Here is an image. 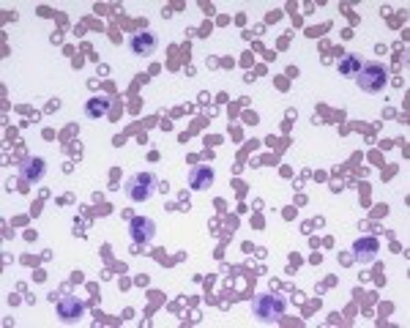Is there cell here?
Here are the masks:
<instances>
[{
	"mask_svg": "<svg viewBox=\"0 0 410 328\" xmlns=\"http://www.w3.org/2000/svg\"><path fill=\"white\" fill-rule=\"evenodd\" d=\"M156 47H159V39H156V33L151 30H140V33H134L131 39H128V50L131 55H143V58H148V55H154Z\"/></svg>",
	"mask_w": 410,
	"mask_h": 328,
	"instance_id": "5",
	"label": "cell"
},
{
	"mask_svg": "<svg viewBox=\"0 0 410 328\" xmlns=\"http://www.w3.org/2000/svg\"><path fill=\"white\" fill-rule=\"evenodd\" d=\"M82 315H85V303L79 301L77 296H63L58 301V317L63 323H77Z\"/></svg>",
	"mask_w": 410,
	"mask_h": 328,
	"instance_id": "7",
	"label": "cell"
},
{
	"mask_svg": "<svg viewBox=\"0 0 410 328\" xmlns=\"http://www.w3.org/2000/svg\"><path fill=\"white\" fill-rule=\"evenodd\" d=\"M213 183V170L211 167H205V164H197V167H192V173H189V186L192 189H208Z\"/></svg>",
	"mask_w": 410,
	"mask_h": 328,
	"instance_id": "9",
	"label": "cell"
},
{
	"mask_svg": "<svg viewBox=\"0 0 410 328\" xmlns=\"http://www.w3.org/2000/svg\"><path fill=\"white\" fill-rule=\"evenodd\" d=\"M381 252V244H378V238H372V235H364V238H356V244H353V257L359 260V263H372L375 257Z\"/></svg>",
	"mask_w": 410,
	"mask_h": 328,
	"instance_id": "8",
	"label": "cell"
},
{
	"mask_svg": "<svg viewBox=\"0 0 410 328\" xmlns=\"http://www.w3.org/2000/svg\"><path fill=\"white\" fill-rule=\"evenodd\" d=\"M356 79H359L361 91L378 93L385 85V79H388V72H385V66H381V63H361V72L356 74Z\"/></svg>",
	"mask_w": 410,
	"mask_h": 328,
	"instance_id": "3",
	"label": "cell"
},
{
	"mask_svg": "<svg viewBox=\"0 0 410 328\" xmlns=\"http://www.w3.org/2000/svg\"><path fill=\"white\" fill-rule=\"evenodd\" d=\"M156 186H159V181H156L154 173H134L124 183V192L131 202H145L154 197Z\"/></svg>",
	"mask_w": 410,
	"mask_h": 328,
	"instance_id": "2",
	"label": "cell"
},
{
	"mask_svg": "<svg viewBox=\"0 0 410 328\" xmlns=\"http://www.w3.org/2000/svg\"><path fill=\"white\" fill-rule=\"evenodd\" d=\"M107 112H110V99L107 96H93L85 104V118H91V121H102Z\"/></svg>",
	"mask_w": 410,
	"mask_h": 328,
	"instance_id": "10",
	"label": "cell"
},
{
	"mask_svg": "<svg viewBox=\"0 0 410 328\" xmlns=\"http://www.w3.org/2000/svg\"><path fill=\"white\" fill-rule=\"evenodd\" d=\"M339 72L342 77H356L361 72V60L359 55H345L342 60H339Z\"/></svg>",
	"mask_w": 410,
	"mask_h": 328,
	"instance_id": "11",
	"label": "cell"
},
{
	"mask_svg": "<svg viewBox=\"0 0 410 328\" xmlns=\"http://www.w3.org/2000/svg\"><path fill=\"white\" fill-rule=\"evenodd\" d=\"M128 235H131L134 244L145 247V244H151L156 238V225L151 219H145V216H137V219H131V225H128Z\"/></svg>",
	"mask_w": 410,
	"mask_h": 328,
	"instance_id": "4",
	"label": "cell"
},
{
	"mask_svg": "<svg viewBox=\"0 0 410 328\" xmlns=\"http://www.w3.org/2000/svg\"><path fill=\"white\" fill-rule=\"evenodd\" d=\"M44 173H47L44 159L30 156V159H25V162L20 164V183H25V186H30V183H39V181L44 178Z\"/></svg>",
	"mask_w": 410,
	"mask_h": 328,
	"instance_id": "6",
	"label": "cell"
},
{
	"mask_svg": "<svg viewBox=\"0 0 410 328\" xmlns=\"http://www.w3.org/2000/svg\"><path fill=\"white\" fill-rule=\"evenodd\" d=\"M284 309H287V301H284L282 296H277V293H260L252 301V312L263 323H277L284 315Z\"/></svg>",
	"mask_w": 410,
	"mask_h": 328,
	"instance_id": "1",
	"label": "cell"
}]
</instances>
